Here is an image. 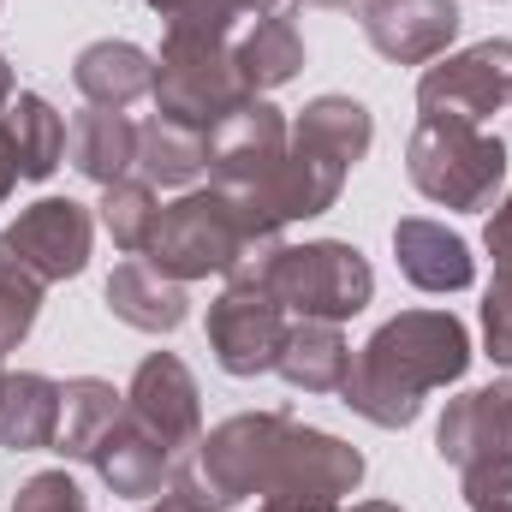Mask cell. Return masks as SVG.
<instances>
[{"label":"cell","mask_w":512,"mask_h":512,"mask_svg":"<svg viewBox=\"0 0 512 512\" xmlns=\"http://www.w3.org/2000/svg\"><path fill=\"white\" fill-rule=\"evenodd\" d=\"M423 120H465L483 126L489 114L512 108V42H477L465 54H447L417 84Z\"/></svg>","instance_id":"9c48e42d"},{"label":"cell","mask_w":512,"mask_h":512,"mask_svg":"<svg viewBox=\"0 0 512 512\" xmlns=\"http://www.w3.org/2000/svg\"><path fill=\"white\" fill-rule=\"evenodd\" d=\"M316 6H352V0H316Z\"/></svg>","instance_id":"ab89813d"},{"label":"cell","mask_w":512,"mask_h":512,"mask_svg":"<svg viewBox=\"0 0 512 512\" xmlns=\"http://www.w3.org/2000/svg\"><path fill=\"white\" fill-rule=\"evenodd\" d=\"M12 185H18V155H12V131L0 120V203L12 197Z\"/></svg>","instance_id":"836d02e7"},{"label":"cell","mask_w":512,"mask_h":512,"mask_svg":"<svg viewBox=\"0 0 512 512\" xmlns=\"http://www.w3.org/2000/svg\"><path fill=\"white\" fill-rule=\"evenodd\" d=\"M286 411H245V417H227L221 429H209L197 441L191 459H179L173 483L197 501L203 512H233L239 501H251L268 489V465H274V447L286 435Z\"/></svg>","instance_id":"277c9868"},{"label":"cell","mask_w":512,"mask_h":512,"mask_svg":"<svg viewBox=\"0 0 512 512\" xmlns=\"http://www.w3.org/2000/svg\"><path fill=\"white\" fill-rule=\"evenodd\" d=\"M352 512H405V507H393V501H364V507H352Z\"/></svg>","instance_id":"f35d334b"},{"label":"cell","mask_w":512,"mask_h":512,"mask_svg":"<svg viewBox=\"0 0 512 512\" xmlns=\"http://www.w3.org/2000/svg\"><path fill=\"white\" fill-rule=\"evenodd\" d=\"M245 239H256V227L227 191H185L173 209L155 215L143 262L161 268L167 280H203V274H227Z\"/></svg>","instance_id":"8992f818"},{"label":"cell","mask_w":512,"mask_h":512,"mask_svg":"<svg viewBox=\"0 0 512 512\" xmlns=\"http://www.w3.org/2000/svg\"><path fill=\"white\" fill-rule=\"evenodd\" d=\"M126 411V393L102 376H78V382L60 387V435H54V453L66 459H90L102 447V435L120 423Z\"/></svg>","instance_id":"cb8c5ba5"},{"label":"cell","mask_w":512,"mask_h":512,"mask_svg":"<svg viewBox=\"0 0 512 512\" xmlns=\"http://www.w3.org/2000/svg\"><path fill=\"white\" fill-rule=\"evenodd\" d=\"M376 143V120L364 102L352 96H316L298 126L286 137V161H280V179H274V197H268V215L286 227V221H310V215H328L340 203V185L346 173L370 155Z\"/></svg>","instance_id":"7a4b0ae2"},{"label":"cell","mask_w":512,"mask_h":512,"mask_svg":"<svg viewBox=\"0 0 512 512\" xmlns=\"http://www.w3.org/2000/svg\"><path fill=\"white\" fill-rule=\"evenodd\" d=\"M90 233H96V221H90L84 203H72V197H42V203H30V209L0 233V256L18 262L24 274H36L42 286H54V280L84 274V262H90Z\"/></svg>","instance_id":"7c38bea8"},{"label":"cell","mask_w":512,"mask_h":512,"mask_svg":"<svg viewBox=\"0 0 512 512\" xmlns=\"http://www.w3.org/2000/svg\"><path fill=\"white\" fill-rule=\"evenodd\" d=\"M233 66H239V84H245L251 96H268V90L292 84L298 66H304V36H298V24H292L286 12L256 18L251 30L239 36V48H233Z\"/></svg>","instance_id":"603a6c76"},{"label":"cell","mask_w":512,"mask_h":512,"mask_svg":"<svg viewBox=\"0 0 512 512\" xmlns=\"http://www.w3.org/2000/svg\"><path fill=\"white\" fill-rule=\"evenodd\" d=\"M0 376H6V370H0Z\"/></svg>","instance_id":"60d3db41"},{"label":"cell","mask_w":512,"mask_h":512,"mask_svg":"<svg viewBox=\"0 0 512 512\" xmlns=\"http://www.w3.org/2000/svg\"><path fill=\"white\" fill-rule=\"evenodd\" d=\"M435 453L459 477L483 471V465H512V382H489L447 399L441 429H435Z\"/></svg>","instance_id":"5bb4252c"},{"label":"cell","mask_w":512,"mask_h":512,"mask_svg":"<svg viewBox=\"0 0 512 512\" xmlns=\"http://www.w3.org/2000/svg\"><path fill=\"white\" fill-rule=\"evenodd\" d=\"M274 370L298 393H340L346 376H352V346L340 340V322H298L286 334Z\"/></svg>","instance_id":"7402d4cb"},{"label":"cell","mask_w":512,"mask_h":512,"mask_svg":"<svg viewBox=\"0 0 512 512\" xmlns=\"http://www.w3.org/2000/svg\"><path fill=\"white\" fill-rule=\"evenodd\" d=\"M66 155H72V167L84 179L120 185L131 167H137V126H131L120 108H84L66 126Z\"/></svg>","instance_id":"44dd1931"},{"label":"cell","mask_w":512,"mask_h":512,"mask_svg":"<svg viewBox=\"0 0 512 512\" xmlns=\"http://www.w3.org/2000/svg\"><path fill=\"white\" fill-rule=\"evenodd\" d=\"M292 322L286 304L274 298V286H227L209 304V352L227 376H262L280 364Z\"/></svg>","instance_id":"8fae6325"},{"label":"cell","mask_w":512,"mask_h":512,"mask_svg":"<svg viewBox=\"0 0 512 512\" xmlns=\"http://www.w3.org/2000/svg\"><path fill=\"white\" fill-rule=\"evenodd\" d=\"M90 465L102 471V483H108L114 495H131V501H155V495L173 483V471H179V459H173L131 411H120V423L102 435V447L90 453Z\"/></svg>","instance_id":"2e32d148"},{"label":"cell","mask_w":512,"mask_h":512,"mask_svg":"<svg viewBox=\"0 0 512 512\" xmlns=\"http://www.w3.org/2000/svg\"><path fill=\"white\" fill-rule=\"evenodd\" d=\"M262 512H340V507H316V501H262Z\"/></svg>","instance_id":"d590c367"},{"label":"cell","mask_w":512,"mask_h":512,"mask_svg":"<svg viewBox=\"0 0 512 512\" xmlns=\"http://www.w3.org/2000/svg\"><path fill=\"white\" fill-rule=\"evenodd\" d=\"M72 84L90 108H120L126 114L137 96L155 90V60L137 42H90L72 66Z\"/></svg>","instance_id":"d6986e66"},{"label":"cell","mask_w":512,"mask_h":512,"mask_svg":"<svg viewBox=\"0 0 512 512\" xmlns=\"http://www.w3.org/2000/svg\"><path fill=\"white\" fill-rule=\"evenodd\" d=\"M364 36L393 66H429L459 36V0H370Z\"/></svg>","instance_id":"9a60e30c"},{"label":"cell","mask_w":512,"mask_h":512,"mask_svg":"<svg viewBox=\"0 0 512 512\" xmlns=\"http://www.w3.org/2000/svg\"><path fill=\"white\" fill-rule=\"evenodd\" d=\"M239 12H251V18H268V12H280V0H239Z\"/></svg>","instance_id":"8d00e7d4"},{"label":"cell","mask_w":512,"mask_h":512,"mask_svg":"<svg viewBox=\"0 0 512 512\" xmlns=\"http://www.w3.org/2000/svg\"><path fill=\"white\" fill-rule=\"evenodd\" d=\"M149 512H203V507H197V501H191V495H185L179 483H167V489H161V495L149 501Z\"/></svg>","instance_id":"e575fe53"},{"label":"cell","mask_w":512,"mask_h":512,"mask_svg":"<svg viewBox=\"0 0 512 512\" xmlns=\"http://www.w3.org/2000/svg\"><path fill=\"white\" fill-rule=\"evenodd\" d=\"M155 18H167V36H197V42H227L239 0H149Z\"/></svg>","instance_id":"f1b7e54d"},{"label":"cell","mask_w":512,"mask_h":512,"mask_svg":"<svg viewBox=\"0 0 512 512\" xmlns=\"http://www.w3.org/2000/svg\"><path fill=\"white\" fill-rule=\"evenodd\" d=\"M12 512H90V507H84V489H78L66 471H36V477L12 495Z\"/></svg>","instance_id":"f546056e"},{"label":"cell","mask_w":512,"mask_h":512,"mask_svg":"<svg viewBox=\"0 0 512 512\" xmlns=\"http://www.w3.org/2000/svg\"><path fill=\"white\" fill-rule=\"evenodd\" d=\"M483 346L495 364L512 370V268H495V286L483 298Z\"/></svg>","instance_id":"4dcf8cb0"},{"label":"cell","mask_w":512,"mask_h":512,"mask_svg":"<svg viewBox=\"0 0 512 512\" xmlns=\"http://www.w3.org/2000/svg\"><path fill=\"white\" fill-rule=\"evenodd\" d=\"M155 215H161L155 209V185H143V179L102 185V227H108V239L126 256H143L149 233H155Z\"/></svg>","instance_id":"4316f807"},{"label":"cell","mask_w":512,"mask_h":512,"mask_svg":"<svg viewBox=\"0 0 512 512\" xmlns=\"http://www.w3.org/2000/svg\"><path fill=\"white\" fill-rule=\"evenodd\" d=\"M126 411L173 453V459H191L197 441H203V405H197V382L191 370L173 358V352H149L137 364V376L126 387Z\"/></svg>","instance_id":"4fadbf2b"},{"label":"cell","mask_w":512,"mask_h":512,"mask_svg":"<svg viewBox=\"0 0 512 512\" xmlns=\"http://www.w3.org/2000/svg\"><path fill=\"white\" fill-rule=\"evenodd\" d=\"M209 167V137L191 126H173V120H149L137 126V179L143 185H191L197 173Z\"/></svg>","instance_id":"d4e9b609"},{"label":"cell","mask_w":512,"mask_h":512,"mask_svg":"<svg viewBox=\"0 0 512 512\" xmlns=\"http://www.w3.org/2000/svg\"><path fill=\"white\" fill-rule=\"evenodd\" d=\"M471 370V334L453 310H405L370 334V346L352 358V376L340 399L376 423V429H405L417 423L423 399L435 387H453Z\"/></svg>","instance_id":"6da1fadb"},{"label":"cell","mask_w":512,"mask_h":512,"mask_svg":"<svg viewBox=\"0 0 512 512\" xmlns=\"http://www.w3.org/2000/svg\"><path fill=\"white\" fill-rule=\"evenodd\" d=\"M411 185L441 209H489L507 179V143L465 120H417L405 143Z\"/></svg>","instance_id":"3957f363"},{"label":"cell","mask_w":512,"mask_h":512,"mask_svg":"<svg viewBox=\"0 0 512 512\" xmlns=\"http://www.w3.org/2000/svg\"><path fill=\"white\" fill-rule=\"evenodd\" d=\"M393 256H399V274L417 286V292H465L477 280V256L459 233H447L441 221H399L393 227Z\"/></svg>","instance_id":"e0dca14e"},{"label":"cell","mask_w":512,"mask_h":512,"mask_svg":"<svg viewBox=\"0 0 512 512\" xmlns=\"http://www.w3.org/2000/svg\"><path fill=\"white\" fill-rule=\"evenodd\" d=\"M155 114L173 126L209 131L221 126L239 102H251V90L239 84L233 48L227 42H197V36H161V66H155Z\"/></svg>","instance_id":"ba28073f"},{"label":"cell","mask_w":512,"mask_h":512,"mask_svg":"<svg viewBox=\"0 0 512 512\" xmlns=\"http://www.w3.org/2000/svg\"><path fill=\"white\" fill-rule=\"evenodd\" d=\"M6 131H12V155H18V179H48L66 155V120L42 102V96H18L6 102Z\"/></svg>","instance_id":"484cf974"},{"label":"cell","mask_w":512,"mask_h":512,"mask_svg":"<svg viewBox=\"0 0 512 512\" xmlns=\"http://www.w3.org/2000/svg\"><path fill=\"white\" fill-rule=\"evenodd\" d=\"M108 310L137 334H173L191 316V298H185V280H167L143 256H126L108 274Z\"/></svg>","instance_id":"ac0fdd59"},{"label":"cell","mask_w":512,"mask_h":512,"mask_svg":"<svg viewBox=\"0 0 512 512\" xmlns=\"http://www.w3.org/2000/svg\"><path fill=\"white\" fill-rule=\"evenodd\" d=\"M286 120L280 108H268L262 96L239 102L221 126L209 131V179L215 191H227L245 221L256 233H286L274 215H268V197H274V179H280V161H286Z\"/></svg>","instance_id":"5b68a950"},{"label":"cell","mask_w":512,"mask_h":512,"mask_svg":"<svg viewBox=\"0 0 512 512\" xmlns=\"http://www.w3.org/2000/svg\"><path fill=\"white\" fill-rule=\"evenodd\" d=\"M54 435H60V382L36 370L0 376V447L54 453Z\"/></svg>","instance_id":"ffe728a7"},{"label":"cell","mask_w":512,"mask_h":512,"mask_svg":"<svg viewBox=\"0 0 512 512\" xmlns=\"http://www.w3.org/2000/svg\"><path fill=\"white\" fill-rule=\"evenodd\" d=\"M364 483V453L346 447L328 429H304L286 423L274 465H268V489L262 501H316V507H340V495H352Z\"/></svg>","instance_id":"30bf717a"},{"label":"cell","mask_w":512,"mask_h":512,"mask_svg":"<svg viewBox=\"0 0 512 512\" xmlns=\"http://www.w3.org/2000/svg\"><path fill=\"white\" fill-rule=\"evenodd\" d=\"M6 102H12V66L0 60V108H6Z\"/></svg>","instance_id":"74e56055"},{"label":"cell","mask_w":512,"mask_h":512,"mask_svg":"<svg viewBox=\"0 0 512 512\" xmlns=\"http://www.w3.org/2000/svg\"><path fill=\"white\" fill-rule=\"evenodd\" d=\"M36 310H42V280L0 256V358L36 328Z\"/></svg>","instance_id":"83f0119b"},{"label":"cell","mask_w":512,"mask_h":512,"mask_svg":"<svg viewBox=\"0 0 512 512\" xmlns=\"http://www.w3.org/2000/svg\"><path fill=\"white\" fill-rule=\"evenodd\" d=\"M489 256H495V268H512V197L495 209V221H489Z\"/></svg>","instance_id":"d6a6232c"},{"label":"cell","mask_w":512,"mask_h":512,"mask_svg":"<svg viewBox=\"0 0 512 512\" xmlns=\"http://www.w3.org/2000/svg\"><path fill=\"white\" fill-rule=\"evenodd\" d=\"M268 286L298 322H346L376 298V268L346 239H310L280 251Z\"/></svg>","instance_id":"52a82bcc"},{"label":"cell","mask_w":512,"mask_h":512,"mask_svg":"<svg viewBox=\"0 0 512 512\" xmlns=\"http://www.w3.org/2000/svg\"><path fill=\"white\" fill-rule=\"evenodd\" d=\"M465 507L471 512H512V465L465 471Z\"/></svg>","instance_id":"1f68e13d"}]
</instances>
